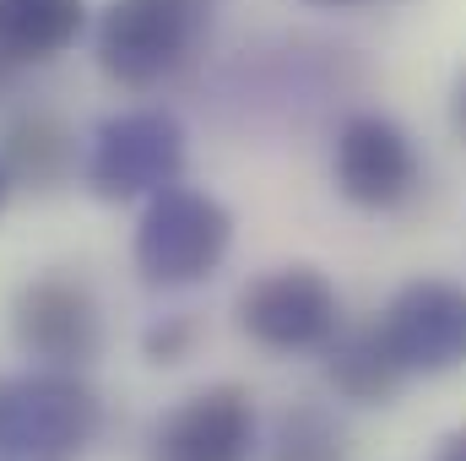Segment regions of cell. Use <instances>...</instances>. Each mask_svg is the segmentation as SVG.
<instances>
[{
  "instance_id": "6da1fadb",
  "label": "cell",
  "mask_w": 466,
  "mask_h": 461,
  "mask_svg": "<svg viewBox=\"0 0 466 461\" xmlns=\"http://www.w3.org/2000/svg\"><path fill=\"white\" fill-rule=\"evenodd\" d=\"M207 16L212 0H109L93 22V55L109 82L147 93L190 60Z\"/></svg>"
},
{
  "instance_id": "7a4b0ae2",
  "label": "cell",
  "mask_w": 466,
  "mask_h": 461,
  "mask_svg": "<svg viewBox=\"0 0 466 461\" xmlns=\"http://www.w3.org/2000/svg\"><path fill=\"white\" fill-rule=\"evenodd\" d=\"M98 418V391L76 369L0 380V461H82Z\"/></svg>"
},
{
  "instance_id": "3957f363",
  "label": "cell",
  "mask_w": 466,
  "mask_h": 461,
  "mask_svg": "<svg viewBox=\"0 0 466 461\" xmlns=\"http://www.w3.org/2000/svg\"><path fill=\"white\" fill-rule=\"evenodd\" d=\"M233 244V212L196 185H168L136 223V271L152 288H190L223 266Z\"/></svg>"
},
{
  "instance_id": "277c9868",
  "label": "cell",
  "mask_w": 466,
  "mask_h": 461,
  "mask_svg": "<svg viewBox=\"0 0 466 461\" xmlns=\"http://www.w3.org/2000/svg\"><path fill=\"white\" fill-rule=\"evenodd\" d=\"M185 169V125L163 109H119L93 130L82 179L98 201H152L179 185Z\"/></svg>"
},
{
  "instance_id": "5b68a950",
  "label": "cell",
  "mask_w": 466,
  "mask_h": 461,
  "mask_svg": "<svg viewBox=\"0 0 466 461\" xmlns=\"http://www.w3.org/2000/svg\"><path fill=\"white\" fill-rule=\"evenodd\" d=\"M238 326L266 353H315L342 326V293L320 266H277L238 293Z\"/></svg>"
},
{
  "instance_id": "8992f818",
  "label": "cell",
  "mask_w": 466,
  "mask_h": 461,
  "mask_svg": "<svg viewBox=\"0 0 466 461\" xmlns=\"http://www.w3.org/2000/svg\"><path fill=\"white\" fill-rule=\"evenodd\" d=\"M418 147L390 115H348L331 147V179L337 196L358 212H390L418 190Z\"/></svg>"
},
{
  "instance_id": "52a82bcc",
  "label": "cell",
  "mask_w": 466,
  "mask_h": 461,
  "mask_svg": "<svg viewBox=\"0 0 466 461\" xmlns=\"http://www.w3.org/2000/svg\"><path fill=\"white\" fill-rule=\"evenodd\" d=\"M11 332L27 358H38L44 369H87L104 353V315L87 282L76 277H38L16 293L11 304Z\"/></svg>"
},
{
  "instance_id": "ba28073f",
  "label": "cell",
  "mask_w": 466,
  "mask_h": 461,
  "mask_svg": "<svg viewBox=\"0 0 466 461\" xmlns=\"http://www.w3.org/2000/svg\"><path fill=\"white\" fill-rule=\"evenodd\" d=\"M380 326L407 374H451L466 364V288L451 277H418L390 293Z\"/></svg>"
},
{
  "instance_id": "9c48e42d",
  "label": "cell",
  "mask_w": 466,
  "mask_h": 461,
  "mask_svg": "<svg viewBox=\"0 0 466 461\" xmlns=\"http://www.w3.org/2000/svg\"><path fill=\"white\" fill-rule=\"evenodd\" d=\"M255 451V396L218 380L185 396L152 435V461H249Z\"/></svg>"
},
{
  "instance_id": "30bf717a",
  "label": "cell",
  "mask_w": 466,
  "mask_h": 461,
  "mask_svg": "<svg viewBox=\"0 0 466 461\" xmlns=\"http://www.w3.org/2000/svg\"><path fill=\"white\" fill-rule=\"evenodd\" d=\"M326 353V380H331V391L352 402V407H385V402H396L401 396V385L412 380L407 374V364L396 358V347L385 337V326H380V315L374 321H358V326H337V337L320 347Z\"/></svg>"
},
{
  "instance_id": "8fae6325",
  "label": "cell",
  "mask_w": 466,
  "mask_h": 461,
  "mask_svg": "<svg viewBox=\"0 0 466 461\" xmlns=\"http://www.w3.org/2000/svg\"><path fill=\"white\" fill-rule=\"evenodd\" d=\"M76 163V136L66 130V119L49 109H27L5 125L0 136V169L11 185L27 190H55Z\"/></svg>"
},
{
  "instance_id": "7c38bea8",
  "label": "cell",
  "mask_w": 466,
  "mask_h": 461,
  "mask_svg": "<svg viewBox=\"0 0 466 461\" xmlns=\"http://www.w3.org/2000/svg\"><path fill=\"white\" fill-rule=\"evenodd\" d=\"M87 33V0H0V49L27 66L60 60Z\"/></svg>"
},
{
  "instance_id": "4fadbf2b",
  "label": "cell",
  "mask_w": 466,
  "mask_h": 461,
  "mask_svg": "<svg viewBox=\"0 0 466 461\" xmlns=\"http://www.w3.org/2000/svg\"><path fill=\"white\" fill-rule=\"evenodd\" d=\"M271 461H352L342 418L320 402L288 407L277 424V440H271Z\"/></svg>"
},
{
  "instance_id": "5bb4252c",
  "label": "cell",
  "mask_w": 466,
  "mask_h": 461,
  "mask_svg": "<svg viewBox=\"0 0 466 461\" xmlns=\"http://www.w3.org/2000/svg\"><path fill=\"white\" fill-rule=\"evenodd\" d=\"M196 337H201V326L190 315H163V321H152L141 332V353L152 364H185L196 353Z\"/></svg>"
},
{
  "instance_id": "9a60e30c",
  "label": "cell",
  "mask_w": 466,
  "mask_h": 461,
  "mask_svg": "<svg viewBox=\"0 0 466 461\" xmlns=\"http://www.w3.org/2000/svg\"><path fill=\"white\" fill-rule=\"evenodd\" d=\"M451 130L466 141V66L456 71V82H451Z\"/></svg>"
},
{
  "instance_id": "2e32d148",
  "label": "cell",
  "mask_w": 466,
  "mask_h": 461,
  "mask_svg": "<svg viewBox=\"0 0 466 461\" xmlns=\"http://www.w3.org/2000/svg\"><path fill=\"white\" fill-rule=\"evenodd\" d=\"M434 461H466V429H451V435L440 440V451H434Z\"/></svg>"
},
{
  "instance_id": "e0dca14e",
  "label": "cell",
  "mask_w": 466,
  "mask_h": 461,
  "mask_svg": "<svg viewBox=\"0 0 466 461\" xmlns=\"http://www.w3.org/2000/svg\"><path fill=\"white\" fill-rule=\"evenodd\" d=\"M304 5H320V11H363V5H380V0H304Z\"/></svg>"
},
{
  "instance_id": "ac0fdd59",
  "label": "cell",
  "mask_w": 466,
  "mask_h": 461,
  "mask_svg": "<svg viewBox=\"0 0 466 461\" xmlns=\"http://www.w3.org/2000/svg\"><path fill=\"white\" fill-rule=\"evenodd\" d=\"M5 190H11V179H5V169H0V207H5Z\"/></svg>"
},
{
  "instance_id": "d6986e66",
  "label": "cell",
  "mask_w": 466,
  "mask_h": 461,
  "mask_svg": "<svg viewBox=\"0 0 466 461\" xmlns=\"http://www.w3.org/2000/svg\"><path fill=\"white\" fill-rule=\"evenodd\" d=\"M5 66H11V55H5V49H0V82H5Z\"/></svg>"
}]
</instances>
